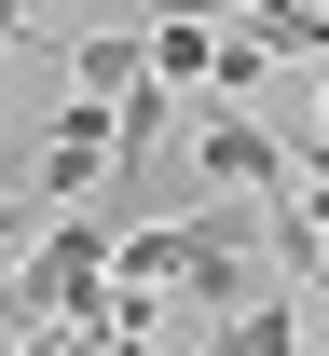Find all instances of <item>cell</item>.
<instances>
[{"label": "cell", "instance_id": "1", "mask_svg": "<svg viewBox=\"0 0 329 356\" xmlns=\"http://www.w3.org/2000/svg\"><path fill=\"white\" fill-rule=\"evenodd\" d=\"M261 233H275V206H179V220H124V288H165V302L179 315H206V329H220V315H247L234 302V261L247 247H261Z\"/></svg>", "mask_w": 329, "mask_h": 356}, {"label": "cell", "instance_id": "2", "mask_svg": "<svg viewBox=\"0 0 329 356\" xmlns=\"http://www.w3.org/2000/svg\"><path fill=\"white\" fill-rule=\"evenodd\" d=\"M110 261H124V220L110 206H69V220L14 261V288H0V315H14V343H42V329H69V315L110 302Z\"/></svg>", "mask_w": 329, "mask_h": 356}, {"label": "cell", "instance_id": "3", "mask_svg": "<svg viewBox=\"0 0 329 356\" xmlns=\"http://www.w3.org/2000/svg\"><path fill=\"white\" fill-rule=\"evenodd\" d=\"M192 165L220 178V192H261V206H288V178H302L261 110H206V124H192Z\"/></svg>", "mask_w": 329, "mask_h": 356}, {"label": "cell", "instance_id": "4", "mask_svg": "<svg viewBox=\"0 0 329 356\" xmlns=\"http://www.w3.org/2000/svg\"><path fill=\"white\" fill-rule=\"evenodd\" d=\"M69 83L110 96V110H124V96H151V28H83V42H69Z\"/></svg>", "mask_w": 329, "mask_h": 356}, {"label": "cell", "instance_id": "5", "mask_svg": "<svg viewBox=\"0 0 329 356\" xmlns=\"http://www.w3.org/2000/svg\"><path fill=\"white\" fill-rule=\"evenodd\" d=\"M151 83H165V96H206V83H220V14H165V28H151Z\"/></svg>", "mask_w": 329, "mask_h": 356}, {"label": "cell", "instance_id": "6", "mask_svg": "<svg viewBox=\"0 0 329 356\" xmlns=\"http://www.w3.org/2000/svg\"><path fill=\"white\" fill-rule=\"evenodd\" d=\"M206 356H302V302H247L206 329Z\"/></svg>", "mask_w": 329, "mask_h": 356}, {"label": "cell", "instance_id": "7", "mask_svg": "<svg viewBox=\"0 0 329 356\" xmlns=\"http://www.w3.org/2000/svg\"><path fill=\"white\" fill-rule=\"evenodd\" d=\"M220 110H247V96H275V42H247V28H220Z\"/></svg>", "mask_w": 329, "mask_h": 356}, {"label": "cell", "instance_id": "8", "mask_svg": "<svg viewBox=\"0 0 329 356\" xmlns=\"http://www.w3.org/2000/svg\"><path fill=\"white\" fill-rule=\"evenodd\" d=\"M288 165H302V178H288V206H316V220H329V137H316V151H288Z\"/></svg>", "mask_w": 329, "mask_h": 356}, {"label": "cell", "instance_id": "9", "mask_svg": "<svg viewBox=\"0 0 329 356\" xmlns=\"http://www.w3.org/2000/svg\"><path fill=\"white\" fill-rule=\"evenodd\" d=\"M14 42H28V14H14V0H0V55H14Z\"/></svg>", "mask_w": 329, "mask_h": 356}, {"label": "cell", "instance_id": "10", "mask_svg": "<svg viewBox=\"0 0 329 356\" xmlns=\"http://www.w3.org/2000/svg\"><path fill=\"white\" fill-rule=\"evenodd\" d=\"M14 220H28V206H0V247H14Z\"/></svg>", "mask_w": 329, "mask_h": 356}]
</instances>
